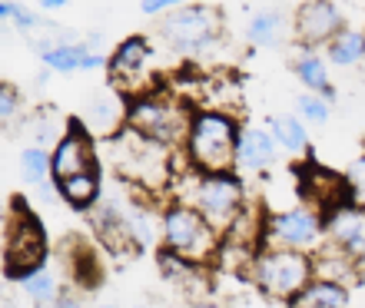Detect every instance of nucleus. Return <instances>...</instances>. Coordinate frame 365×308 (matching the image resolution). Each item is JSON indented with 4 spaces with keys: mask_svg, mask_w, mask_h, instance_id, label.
<instances>
[{
    "mask_svg": "<svg viewBox=\"0 0 365 308\" xmlns=\"http://www.w3.org/2000/svg\"><path fill=\"white\" fill-rule=\"evenodd\" d=\"M106 146H110V166H113V173L123 183L133 186V189L160 193V189L173 186L176 149L156 143V139H146V136L133 133V129H123V133L110 136Z\"/></svg>",
    "mask_w": 365,
    "mask_h": 308,
    "instance_id": "f257e3e1",
    "label": "nucleus"
},
{
    "mask_svg": "<svg viewBox=\"0 0 365 308\" xmlns=\"http://www.w3.org/2000/svg\"><path fill=\"white\" fill-rule=\"evenodd\" d=\"M242 123L230 110H196L180 153L200 173H232Z\"/></svg>",
    "mask_w": 365,
    "mask_h": 308,
    "instance_id": "f03ea898",
    "label": "nucleus"
},
{
    "mask_svg": "<svg viewBox=\"0 0 365 308\" xmlns=\"http://www.w3.org/2000/svg\"><path fill=\"white\" fill-rule=\"evenodd\" d=\"M173 199L190 203L220 235H226L232 229V222L242 216V209L250 206L246 183H242V176L236 169L232 173H200V169L190 166L186 186H182Z\"/></svg>",
    "mask_w": 365,
    "mask_h": 308,
    "instance_id": "7ed1b4c3",
    "label": "nucleus"
},
{
    "mask_svg": "<svg viewBox=\"0 0 365 308\" xmlns=\"http://www.w3.org/2000/svg\"><path fill=\"white\" fill-rule=\"evenodd\" d=\"M160 242H163L166 252H173V255L192 262V265H202V269L220 262L222 249L220 232L212 229L190 203H180V199H170L160 212Z\"/></svg>",
    "mask_w": 365,
    "mask_h": 308,
    "instance_id": "20e7f679",
    "label": "nucleus"
},
{
    "mask_svg": "<svg viewBox=\"0 0 365 308\" xmlns=\"http://www.w3.org/2000/svg\"><path fill=\"white\" fill-rule=\"evenodd\" d=\"M316 279V262L309 252L296 249H276V245H262L250 265V282L272 302H292L312 285Z\"/></svg>",
    "mask_w": 365,
    "mask_h": 308,
    "instance_id": "39448f33",
    "label": "nucleus"
},
{
    "mask_svg": "<svg viewBox=\"0 0 365 308\" xmlns=\"http://www.w3.org/2000/svg\"><path fill=\"white\" fill-rule=\"evenodd\" d=\"M192 113L196 110L190 103L166 97V93H156V90H146V93L130 100L126 129H133V133L146 136V139H156V143L170 146V149H182Z\"/></svg>",
    "mask_w": 365,
    "mask_h": 308,
    "instance_id": "423d86ee",
    "label": "nucleus"
},
{
    "mask_svg": "<svg viewBox=\"0 0 365 308\" xmlns=\"http://www.w3.org/2000/svg\"><path fill=\"white\" fill-rule=\"evenodd\" d=\"M40 265H47V232L27 206L14 199L4 219V275L20 282Z\"/></svg>",
    "mask_w": 365,
    "mask_h": 308,
    "instance_id": "0eeeda50",
    "label": "nucleus"
},
{
    "mask_svg": "<svg viewBox=\"0 0 365 308\" xmlns=\"http://www.w3.org/2000/svg\"><path fill=\"white\" fill-rule=\"evenodd\" d=\"M222 33V10L212 4H186V7L173 10L160 17L156 23V37L163 40L166 47H173L176 53H206L210 47H216V40Z\"/></svg>",
    "mask_w": 365,
    "mask_h": 308,
    "instance_id": "6e6552de",
    "label": "nucleus"
},
{
    "mask_svg": "<svg viewBox=\"0 0 365 308\" xmlns=\"http://www.w3.org/2000/svg\"><path fill=\"white\" fill-rule=\"evenodd\" d=\"M262 242L276 245V249H296L316 255L329 242L326 232V216L309 203H296L289 209L266 212V229H262Z\"/></svg>",
    "mask_w": 365,
    "mask_h": 308,
    "instance_id": "1a4fd4ad",
    "label": "nucleus"
},
{
    "mask_svg": "<svg viewBox=\"0 0 365 308\" xmlns=\"http://www.w3.org/2000/svg\"><path fill=\"white\" fill-rule=\"evenodd\" d=\"M150 60H153V43L143 33H133V37H123L110 53V87H116L120 93H130V100L146 93L143 90V77L150 70Z\"/></svg>",
    "mask_w": 365,
    "mask_h": 308,
    "instance_id": "9d476101",
    "label": "nucleus"
},
{
    "mask_svg": "<svg viewBox=\"0 0 365 308\" xmlns=\"http://www.w3.org/2000/svg\"><path fill=\"white\" fill-rule=\"evenodd\" d=\"M296 179H299V199L309 206H316L322 216L329 212L342 209V206H352L349 203V183H346V173L339 176L326 166H319L312 156H306V163L296 169Z\"/></svg>",
    "mask_w": 365,
    "mask_h": 308,
    "instance_id": "9b49d317",
    "label": "nucleus"
},
{
    "mask_svg": "<svg viewBox=\"0 0 365 308\" xmlns=\"http://www.w3.org/2000/svg\"><path fill=\"white\" fill-rule=\"evenodd\" d=\"M346 17L339 10L336 0H302L292 10V33H296L299 47H326L339 30H346Z\"/></svg>",
    "mask_w": 365,
    "mask_h": 308,
    "instance_id": "f8f14e48",
    "label": "nucleus"
},
{
    "mask_svg": "<svg viewBox=\"0 0 365 308\" xmlns=\"http://www.w3.org/2000/svg\"><path fill=\"white\" fill-rule=\"evenodd\" d=\"M50 166H53V179H67V176L100 169L96 166V143L83 123H70L67 133L60 136V143L50 149Z\"/></svg>",
    "mask_w": 365,
    "mask_h": 308,
    "instance_id": "ddd939ff",
    "label": "nucleus"
},
{
    "mask_svg": "<svg viewBox=\"0 0 365 308\" xmlns=\"http://www.w3.org/2000/svg\"><path fill=\"white\" fill-rule=\"evenodd\" d=\"M126 110H130L126 93H120L116 87L96 90L83 103V120L80 123L87 126L93 136H100V139H110V136L126 129Z\"/></svg>",
    "mask_w": 365,
    "mask_h": 308,
    "instance_id": "4468645a",
    "label": "nucleus"
},
{
    "mask_svg": "<svg viewBox=\"0 0 365 308\" xmlns=\"http://www.w3.org/2000/svg\"><path fill=\"white\" fill-rule=\"evenodd\" d=\"M279 143L262 126H242L240 146H236V173H266L276 166Z\"/></svg>",
    "mask_w": 365,
    "mask_h": 308,
    "instance_id": "2eb2a0df",
    "label": "nucleus"
},
{
    "mask_svg": "<svg viewBox=\"0 0 365 308\" xmlns=\"http://www.w3.org/2000/svg\"><path fill=\"white\" fill-rule=\"evenodd\" d=\"M326 232L329 242L346 249L356 262H365V212L356 206H342V209L326 216Z\"/></svg>",
    "mask_w": 365,
    "mask_h": 308,
    "instance_id": "dca6fc26",
    "label": "nucleus"
},
{
    "mask_svg": "<svg viewBox=\"0 0 365 308\" xmlns=\"http://www.w3.org/2000/svg\"><path fill=\"white\" fill-rule=\"evenodd\" d=\"M292 33V17L282 7H262L246 20V40L252 47H286Z\"/></svg>",
    "mask_w": 365,
    "mask_h": 308,
    "instance_id": "f3484780",
    "label": "nucleus"
},
{
    "mask_svg": "<svg viewBox=\"0 0 365 308\" xmlns=\"http://www.w3.org/2000/svg\"><path fill=\"white\" fill-rule=\"evenodd\" d=\"M292 73L299 77V83L309 90V93H322L329 103H336L339 93L332 87V77H329V60L312 47H302V53L292 63Z\"/></svg>",
    "mask_w": 365,
    "mask_h": 308,
    "instance_id": "a211bd4d",
    "label": "nucleus"
},
{
    "mask_svg": "<svg viewBox=\"0 0 365 308\" xmlns=\"http://www.w3.org/2000/svg\"><path fill=\"white\" fill-rule=\"evenodd\" d=\"M266 129L276 136L279 149H286L292 156H312V143H309L306 120L299 113H276L266 120Z\"/></svg>",
    "mask_w": 365,
    "mask_h": 308,
    "instance_id": "6ab92c4d",
    "label": "nucleus"
},
{
    "mask_svg": "<svg viewBox=\"0 0 365 308\" xmlns=\"http://www.w3.org/2000/svg\"><path fill=\"white\" fill-rule=\"evenodd\" d=\"M312 262H316V279L342 282V285H349V289L356 285L359 265H362V262H356L346 249H339V245H332V242H326V245L312 255Z\"/></svg>",
    "mask_w": 365,
    "mask_h": 308,
    "instance_id": "aec40b11",
    "label": "nucleus"
},
{
    "mask_svg": "<svg viewBox=\"0 0 365 308\" xmlns=\"http://www.w3.org/2000/svg\"><path fill=\"white\" fill-rule=\"evenodd\" d=\"M60 199L80 212H90L100 199H103V183H100V169H87V173L67 176L57 183Z\"/></svg>",
    "mask_w": 365,
    "mask_h": 308,
    "instance_id": "412c9836",
    "label": "nucleus"
},
{
    "mask_svg": "<svg viewBox=\"0 0 365 308\" xmlns=\"http://www.w3.org/2000/svg\"><path fill=\"white\" fill-rule=\"evenodd\" d=\"M326 60L332 67H359L365 63V33L356 27L339 30L326 43Z\"/></svg>",
    "mask_w": 365,
    "mask_h": 308,
    "instance_id": "4be33fe9",
    "label": "nucleus"
},
{
    "mask_svg": "<svg viewBox=\"0 0 365 308\" xmlns=\"http://www.w3.org/2000/svg\"><path fill=\"white\" fill-rule=\"evenodd\" d=\"M87 40H73V43H57L40 53V63L50 70V73H80L83 70V57L90 53Z\"/></svg>",
    "mask_w": 365,
    "mask_h": 308,
    "instance_id": "5701e85b",
    "label": "nucleus"
},
{
    "mask_svg": "<svg viewBox=\"0 0 365 308\" xmlns=\"http://www.w3.org/2000/svg\"><path fill=\"white\" fill-rule=\"evenodd\" d=\"M296 302H302V305H309V308H349L352 305V292H349V285H342V282L312 279V285H309Z\"/></svg>",
    "mask_w": 365,
    "mask_h": 308,
    "instance_id": "b1692460",
    "label": "nucleus"
},
{
    "mask_svg": "<svg viewBox=\"0 0 365 308\" xmlns=\"http://www.w3.org/2000/svg\"><path fill=\"white\" fill-rule=\"evenodd\" d=\"M20 289H24V295H27L37 308H50L60 295H63L50 265H40V269H34L30 275H24V279H20Z\"/></svg>",
    "mask_w": 365,
    "mask_h": 308,
    "instance_id": "393cba45",
    "label": "nucleus"
},
{
    "mask_svg": "<svg viewBox=\"0 0 365 308\" xmlns=\"http://www.w3.org/2000/svg\"><path fill=\"white\" fill-rule=\"evenodd\" d=\"M20 176L27 179L34 189H40L43 183L53 179V166H50V149L47 146H27L24 153H20Z\"/></svg>",
    "mask_w": 365,
    "mask_h": 308,
    "instance_id": "a878e982",
    "label": "nucleus"
},
{
    "mask_svg": "<svg viewBox=\"0 0 365 308\" xmlns=\"http://www.w3.org/2000/svg\"><path fill=\"white\" fill-rule=\"evenodd\" d=\"M296 113L306 120V123H312V126H326L329 120H332V103H329L322 93H299V100H296Z\"/></svg>",
    "mask_w": 365,
    "mask_h": 308,
    "instance_id": "bb28decb",
    "label": "nucleus"
},
{
    "mask_svg": "<svg viewBox=\"0 0 365 308\" xmlns=\"http://www.w3.org/2000/svg\"><path fill=\"white\" fill-rule=\"evenodd\" d=\"M20 120H24V100H20L17 87L0 83V123H4V129H14V133H17Z\"/></svg>",
    "mask_w": 365,
    "mask_h": 308,
    "instance_id": "cd10ccee",
    "label": "nucleus"
},
{
    "mask_svg": "<svg viewBox=\"0 0 365 308\" xmlns=\"http://www.w3.org/2000/svg\"><path fill=\"white\" fill-rule=\"evenodd\" d=\"M346 183H349V203L356 206L359 212H365V149L349 163Z\"/></svg>",
    "mask_w": 365,
    "mask_h": 308,
    "instance_id": "c85d7f7f",
    "label": "nucleus"
},
{
    "mask_svg": "<svg viewBox=\"0 0 365 308\" xmlns=\"http://www.w3.org/2000/svg\"><path fill=\"white\" fill-rule=\"evenodd\" d=\"M30 126L37 129V146H50V149H53V146L60 143V136L67 133V126H70V123L57 120L53 113H37Z\"/></svg>",
    "mask_w": 365,
    "mask_h": 308,
    "instance_id": "c756f323",
    "label": "nucleus"
},
{
    "mask_svg": "<svg viewBox=\"0 0 365 308\" xmlns=\"http://www.w3.org/2000/svg\"><path fill=\"white\" fill-rule=\"evenodd\" d=\"M192 0H140V14L146 17H166V14H173V10L186 7Z\"/></svg>",
    "mask_w": 365,
    "mask_h": 308,
    "instance_id": "7c9ffc66",
    "label": "nucleus"
},
{
    "mask_svg": "<svg viewBox=\"0 0 365 308\" xmlns=\"http://www.w3.org/2000/svg\"><path fill=\"white\" fill-rule=\"evenodd\" d=\"M17 10H20V0H4V4H0V20H4V27H7V23H14Z\"/></svg>",
    "mask_w": 365,
    "mask_h": 308,
    "instance_id": "2f4dec72",
    "label": "nucleus"
},
{
    "mask_svg": "<svg viewBox=\"0 0 365 308\" xmlns=\"http://www.w3.org/2000/svg\"><path fill=\"white\" fill-rule=\"evenodd\" d=\"M50 308H87V305H83V299H80V295H73V292H63V295H60V299L53 302Z\"/></svg>",
    "mask_w": 365,
    "mask_h": 308,
    "instance_id": "473e14b6",
    "label": "nucleus"
},
{
    "mask_svg": "<svg viewBox=\"0 0 365 308\" xmlns=\"http://www.w3.org/2000/svg\"><path fill=\"white\" fill-rule=\"evenodd\" d=\"M67 4H70V0H37L40 10H63Z\"/></svg>",
    "mask_w": 365,
    "mask_h": 308,
    "instance_id": "72a5a7b5",
    "label": "nucleus"
},
{
    "mask_svg": "<svg viewBox=\"0 0 365 308\" xmlns=\"http://www.w3.org/2000/svg\"><path fill=\"white\" fill-rule=\"evenodd\" d=\"M192 308H226L222 302H192Z\"/></svg>",
    "mask_w": 365,
    "mask_h": 308,
    "instance_id": "f704fd0d",
    "label": "nucleus"
},
{
    "mask_svg": "<svg viewBox=\"0 0 365 308\" xmlns=\"http://www.w3.org/2000/svg\"><path fill=\"white\" fill-rule=\"evenodd\" d=\"M289 308H309V305H302V302H292V305H289Z\"/></svg>",
    "mask_w": 365,
    "mask_h": 308,
    "instance_id": "c9c22d12",
    "label": "nucleus"
},
{
    "mask_svg": "<svg viewBox=\"0 0 365 308\" xmlns=\"http://www.w3.org/2000/svg\"><path fill=\"white\" fill-rule=\"evenodd\" d=\"M96 308H116V305H110V302H103V305H96Z\"/></svg>",
    "mask_w": 365,
    "mask_h": 308,
    "instance_id": "e433bc0d",
    "label": "nucleus"
},
{
    "mask_svg": "<svg viewBox=\"0 0 365 308\" xmlns=\"http://www.w3.org/2000/svg\"><path fill=\"white\" fill-rule=\"evenodd\" d=\"M4 308H17V305H14V302H4Z\"/></svg>",
    "mask_w": 365,
    "mask_h": 308,
    "instance_id": "4c0bfd02",
    "label": "nucleus"
},
{
    "mask_svg": "<svg viewBox=\"0 0 365 308\" xmlns=\"http://www.w3.org/2000/svg\"><path fill=\"white\" fill-rule=\"evenodd\" d=\"M362 33H365V27H362Z\"/></svg>",
    "mask_w": 365,
    "mask_h": 308,
    "instance_id": "58836bf2",
    "label": "nucleus"
}]
</instances>
